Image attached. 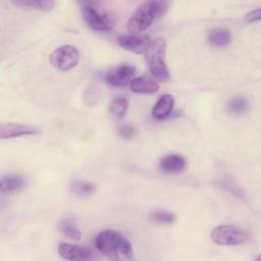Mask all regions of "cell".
Masks as SVG:
<instances>
[{
    "mask_svg": "<svg viewBox=\"0 0 261 261\" xmlns=\"http://www.w3.org/2000/svg\"><path fill=\"white\" fill-rule=\"evenodd\" d=\"M95 247L112 261H119L120 256L128 258L133 255V248L128 240L114 229L100 231L95 238Z\"/></svg>",
    "mask_w": 261,
    "mask_h": 261,
    "instance_id": "obj_1",
    "label": "cell"
},
{
    "mask_svg": "<svg viewBox=\"0 0 261 261\" xmlns=\"http://www.w3.org/2000/svg\"><path fill=\"white\" fill-rule=\"evenodd\" d=\"M166 43L163 38H156L152 40V44L145 53L146 61L153 76L160 82L169 80V72L164 61Z\"/></svg>",
    "mask_w": 261,
    "mask_h": 261,
    "instance_id": "obj_2",
    "label": "cell"
},
{
    "mask_svg": "<svg viewBox=\"0 0 261 261\" xmlns=\"http://www.w3.org/2000/svg\"><path fill=\"white\" fill-rule=\"evenodd\" d=\"M211 240L220 246H238L249 241L248 230L231 224L218 225L210 233Z\"/></svg>",
    "mask_w": 261,
    "mask_h": 261,
    "instance_id": "obj_3",
    "label": "cell"
},
{
    "mask_svg": "<svg viewBox=\"0 0 261 261\" xmlns=\"http://www.w3.org/2000/svg\"><path fill=\"white\" fill-rule=\"evenodd\" d=\"M155 17V10L151 2L147 1L138 7L128 18L126 22L127 31L133 34H139L148 29Z\"/></svg>",
    "mask_w": 261,
    "mask_h": 261,
    "instance_id": "obj_4",
    "label": "cell"
},
{
    "mask_svg": "<svg viewBox=\"0 0 261 261\" xmlns=\"http://www.w3.org/2000/svg\"><path fill=\"white\" fill-rule=\"evenodd\" d=\"M80 61L77 49L71 45H63L56 48L50 55L51 64L62 71L74 68Z\"/></svg>",
    "mask_w": 261,
    "mask_h": 261,
    "instance_id": "obj_5",
    "label": "cell"
},
{
    "mask_svg": "<svg viewBox=\"0 0 261 261\" xmlns=\"http://www.w3.org/2000/svg\"><path fill=\"white\" fill-rule=\"evenodd\" d=\"M136 74V68L130 64H120L110 68L106 74V82L114 87H126L130 85Z\"/></svg>",
    "mask_w": 261,
    "mask_h": 261,
    "instance_id": "obj_6",
    "label": "cell"
},
{
    "mask_svg": "<svg viewBox=\"0 0 261 261\" xmlns=\"http://www.w3.org/2000/svg\"><path fill=\"white\" fill-rule=\"evenodd\" d=\"M83 15L86 23L95 31L109 32L112 30L111 19L107 15L98 12L92 5H84Z\"/></svg>",
    "mask_w": 261,
    "mask_h": 261,
    "instance_id": "obj_7",
    "label": "cell"
},
{
    "mask_svg": "<svg viewBox=\"0 0 261 261\" xmlns=\"http://www.w3.org/2000/svg\"><path fill=\"white\" fill-rule=\"evenodd\" d=\"M41 129L37 126L14 123V122H2L0 124V139L10 140L14 138L24 136H35L41 134Z\"/></svg>",
    "mask_w": 261,
    "mask_h": 261,
    "instance_id": "obj_8",
    "label": "cell"
},
{
    "mask_svg": "<svg viewBox=\"0 0 261 261\" xmlns=\"http://www.w3.org/2000/svg\"><path fill=\"white\" fill-rule=\"evenodd\" d=\"M117 42L122 48L137 54L146 53L152 44L151 38L147 35H125L119 37Z\"/></svg>",
    "mask_w": 261,
    "mask_h": 261,
    "instance_id": "obj_9",
    "label": "cell"
},
{
    "mask_svg": "<svg viewBox=\"0 0 261 261\" xmlns=\"http://www.w3.org/2000/svg\"><path fill=\"white\" fill-rule=\"evenodd\" d=\"M57 250L60 257L66 261H88L92 256V252L87 247L77 244L61 243Z\"/></svg>",
    "mask_w": 261,
    "mask_h": 261,
    "instance_id": "obj_10",
    "label": "cell"
},
{
    "mask_svg": "<svg viewBox=\"0 0 261 261\" xmlns=\"http://www.w3.org/2000/svg\"><path fill=\"white\" fill-rule=\"evenodd\" d=\"M186 159L178 154H168L160 159L159 167L165 173H178L186 168Z\"/></svg>",
    "mask_w": 261,
    "mask_h": 261,
    "instance_id": "obj_11",
    "label": "cell"
},
{
    "mask_svg": "<svg viewBox=\"0 0 261 261\" xmlns=\"http://www.w3.org/2000/svg\"><path fill=\"white\" fill-rule=\"evenodd\" d=\"M174 98L171 95H162L154 105L152 109V116L157 120H162L167 118L173 109Z\"/></svg>",
    "mask_w": 261,
    "mask_h": 261,
    "instance_id": "obj_12",
    "label": "cell"
},
{
    "mask_svg": "<svg viewBox=\"0 0 261 261\" xmlns=\"http://www.w3.org/2000/svg\"><path fill=\"white\" fill-rule=\"evenodd\" d=\"M208 43L215 48H224L229 45L231 41L230 31L224 28H215L207 34Z\"/></svg>",
    "mask_w": 261,
    "mask_h": 261,
    "instance_id": "obj_13",
    "label": "cell"
},
{
    "mask_svg": "<svg viewBox=\"0 0 261 261\" xmlns=\"http://www.w3.org/2000/svg\"><path fill=\"white\" fill-rule=\"evenodd\" d=\"M129 87L133 92L139 94H153L156 93L160 88L157 82L150 79H146L144 76L134 79Z\"/></svg>",
    "mask_w": 261,
    "mask_h": 261,
    "instance_id": "obj_14",
    "label": "cell"
},
{
    "mask_svg": "<svg viewBox=\"0 0 261 261\" xmlns=\"http://www.w3.org/2000/svg\"><path fill=\"white\" fill-rule=\"evenodd\" d=\"M25 185V179L19 174H7L1 177L0 191L2 193H14L21 190Z\"/></svg>",
    "mask_w": 261,
    "mask_h": 261,
    "instance_id": "obj_15",
    "label": "cell"
},
{
    "mask_svg": "<svg viewBox=\"0 0 261 261\" xmlns=\"http://www.w3.org/2000/svg\"><path fill=\"white\" fill-rule=\"evenodd\" d=\"M15 7L34 8L42 11H50L55 7V0H10Z\"/></svg>",
    "mask_w": 261,
    "mask_h": 261,
    "instance_id": "obj_16",
    "label": "cell"
},
{
    "mask_svg": "<svg viewBox=\"0 0 261 261\" xmlns=\"http://www.w3.org/2000/svg\"><path fill=\"white\" fill-rule=\"evenodd\" d=\"M217 185L233 197L246 201L247 200V193L244 189H242L237 182H234L230 177H222L217 180Z\"/></svg>",
    "mask_w": 261,
    "mask_h": 261,
    "instance_id": "obj_17",
    "label": "cell"
},
{
    "mask_svg": "<svg viewBox=\"0 0 261 261\" xmlns=\"http://www.w3.org/2000/svg\"><path fill=\"white\" fill-rule=\"evenodd\" d=\"M227 109L234 115H243L249 111L250 104L244 96H234L228 100Z\"/></svg>",
    "mask_w": 261,
    "mask_h": 261,
    "instance_id": "obj_18",
    "label": "cell"
},
{
    "mask_svg": "<svg viewBox=\"0 0 261 261\" xmlns=\"http://www.w3.org/2000/svg\"><path fill=\"white\" fill-rule=\"evenodd\" d=\"M127 100L124 97L114 98L109 105V113L115 120H120L124 117L127 110Z\"/></svg>",
    "mask_w": 261,
    "mask_h": 261,
    "instance_id": "obj_19",
    "label": "cell"
},
{
    "mask_svg": "<svg viewBox=\"0 0 261 261\" xmlns=\"http://www.w3.org/2000/svg\"><path fill=\"white\" fill-rule=\"evenodd\" d=\"M70 191L77 197H87L95 192V186L90 181L76 179L71 182Z\"/></svg>",
    "mask_w": 261,
    "mask_h": 261,
    "instance_id": "obj_20",
    "label": "cell"
},
{
    "mask_svg": "<svg viewBox=\"0 0 261 261\" xmlns=\"http://www.w3.org/2000/svg\"><path fill=\"white\" fill-rule=\"evenodd\" d=\"M59 229L65 237L74 240L80 241L81 240V231L75 225V222L72 218H64L59 223Z\"/></svg>",
    "mask_w": 261,
    "mask_h": 261,
    "instance_id": "obj_21",
    "label": "cell"
},
{
    "mask_svg": "<svg viewBox=\"0 0 261 261\" xmlns=\"http://www.w3.org/2000/svg\"><path fill=\"white\" fill-rule=\"evenodd\" d=\"M152 221L159 224H172L175 221V215L165 210H154L150 213Z\"/></svg>",
    "mask_w": 261,
    "mask_h": 261,
    "instance_id": "obj_22",
    "label": "cell"
},
{
    "mask_svg": "<svg viewBox=\"0 0 261 261\" xmlns=\"http://www.w3.org/2000/svg\"><path fill=\"white\" fill-rule=\"evenodd\" d=\"M135 134H136V128L133 124H129V123L122 124L117 129V135L123 140H130L135 136Z\"/></svg>",
    "mask_w": 261,
    "mask_h": 261,
    "instance_id": "obj_23",
    "label": "cell"
},
{
    "mask_svg": "<svg viewBox=\"0 0 261 261\" xmlns=\"http://www.w3.org/2000/svg\"><path fill=\"white\" fill-rule=\"evenodd\" d=\"M155 10L156 17H160L162 14L165 13L168 7L167 0H149Z\"/></svg>",
    "mask_w": 261,
    "mask_h": 261,
    "instance_id": "obj_24",
    "label": "cell"
},
{
    "mask_svg": "<svg viewBox=\"0 0 261 261\" xmlns=\"http://www.w3.org/2000/svg\"><path fill=\"white\" fill-rule=\"evenodd\" d=\"M245 19L247 22H256L261 20V7L257 8L255 10L250 11L246 16Z\"/></svg>",
    "mask_w": 261,
    "mask_h": 261,
    "instance_id": "obj_25",
    "label": "cell"
},
{
    "mask_svg": "<svg viewBox=\"0 0 261 261\" xmlns=\"http://www.w3.org/2000/svg\"><path fill=\"white\" fill-rule=\"evenodd\" d=\"M255 261H261V254L255 258Z\"/></svg>",
    "mask_w": 261,
    "mask_h": 261,
    "instance_id": "obj_26",
    "label": "cell"
}]
</instances>
